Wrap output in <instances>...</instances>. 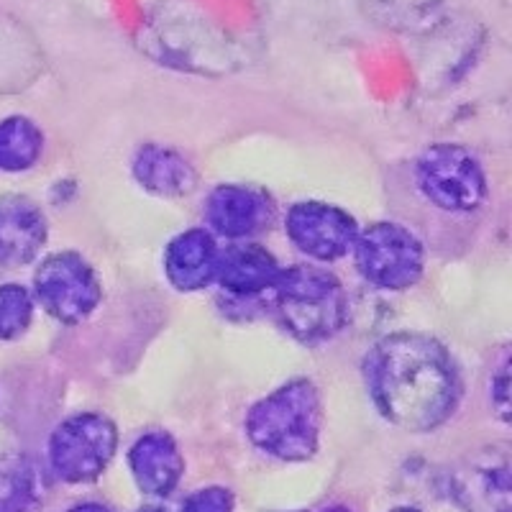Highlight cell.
<instances>
[{"label": "cell", "mask_w": 512, "mask_h": 512, "mask_svg": "<svg viewBox=\"0 0 512 512\" xmlns=\"http://www.w3.org/2000/svg\"><path fill=\"white\" fill-rule=\"evenodd\" d=\"M118 448V431L100 413H77L59 423L49 438L52 472L67 484L95 482L108 469Z\"/></svg>", "instance_id": "cell-7"}, {"label": "cell", "mask_w": 512, "mask_h": 512, "mask_svg": "<svg viewBox=\"0 0 512 512\" xmlns=\"http://www.w3.org/2000/svg\"><path fill=\"white\" fill-rule=\"evenodd\" d=\"M364 379L379 415L410 433L441 428L464 395L454 354L438 338L415 331L379 338L364 356Z\"/></svg>", "instance_id": "cell-1"}, {"label": "cell", "mask_w": 512, "mask_h": 512, "mask_svg": "<svg viewBox=\"0 0 512 512\" xmlns=\"http://www.w3.org/2000/svg\"><path fill=\"white\" fill-rule=\"evenodd\" d=\"M285 231L300 254L313 262L331 264L351 254L359 223L349 210L326 200H300L287 210Z\"/></svg>", "instance_id": "cell-8"}, {"label": "cell", "mask_w": 512, "mask_h": 512, "mask_svg": "<svg viewBox=\"0 0 512 512\" xmlns=\"http://www.w3.org/2000/svg\"><path fill=\"white\" fill-rule=\"evenodd\" d=\"M34 295L24 285H0V341H16L31 328Z\"/></svg>", "instance_id": "cell-18"}, {"label": "cell", "mask_w": 512, "mask_h": 512, "mask_svg": "<svg viewBox=\"0 0 512 512\" xmlns=\"http://www.w3.org/2000/svg\"><path fill=\"white\" fill-rule=\"evenodd\" d=\"M70 512H111L105 505H100V502H82V505L72 507Z\"/></svg>", "instance_id": "cell-21"}, {"label": "cell", "mask_w": 512, "mask_h": 512, "mask_svg": "<svg viewBox=\"0 0 512 512\" xmlns=\"http://www.w3.org/2000/svg\"><path fill=\"white\" fill-rule=\"evenodd\" d=\"M139 512H164V510H159V507H144V510H139Z\"/></svg>", "instance_id": "cell-24"}, {"label": "cell", "mask_w": 512, "mask_h": 512, "mask_svg": "<svg viewBox=\"0 0 512 512\" xmlns=\"http://www.w3.org/2000/svg\"><path fill=\"white\" fill-rule=\"evenodd\" d=\"M128 466L141 492L152 497L172 495L185 474L180 446L164 431H149L136 438L128 451Z\"/></svg>", "instance_id": "cell-13"}, {"label": "cell", "mask_w": 512, "mask_h": 512, "mask_svg": "<svg viewBox=\"0 0 512 512\" xmlns=\"http://www.w3.org/2000/svg\"><path fill=\"white\" fill-rule=\"evenodd\" d=\"M351 254L364 282L377 290L402 292L423 280V241L397 221H377L359 231Z\"/></svg>", "instance_id": "cell-5"}, {"label": "cell", "mask_w": 512, "mask_h": 512, "mask_svg": "<svg viewBox=\"0 0 512 512\" xmlns=\"http://www.w3.org/2000/svg\"><path fill=\"white\" fill-rule=\"evenodd\" d=\"M0 512H41L39 477L26 459H0Z\"/></svg>", "instance_id": "cell-17"}, {"label": "cell", "mask_w": 512, "mask_h": 512, "mask_svg": "<svg viewBox=\"0 0 512 512\" xmlns=\"http://www.w3.org/2000/svg\"><path fill=\"white\" fill-rule=\"evenodd\" d=\"M44 157V131L26 116L0 121V172H29Z\"/></svg>", "instance_id": "cell-16"}, {"label": "cell", "mask_w": 512, "mask_h": 512, "mask_svg": "<svg viewBox=\"0 0 512 512\" xmlns=\"http://www.w3.org/2000/svg\"><path fill=\"white\" fill-rule=\"evenodd\" d=\"M49 239V223L39 203L26 195H0V267H26Z\"/></svg>", "instance_id": "cell-10"}, {"label": "cell", "mask_w": 512, "mask_h": 512, "mask_svg": "<svg viewBox=\"0 0 512 512\" xmlns=\"http://www.w3.org/2000/svg\"><path fill=\"white\" fill-rule=\"evenodd\" d=\"M510 461L477 456L454 477V495L466 512H510Z\"/></svg>", "instance_id": "cell-15"}, {"label": "cell", "mask_w": 512, "mask_h": 512, "mask_svg": "<svg viewBox=\"0 0 512 512\" xmlns=\"http://www.w3.org/2000/svg\"><path fill=\"white\" fill-rule=\"evenodd\" d=\"M282 274V264L269 249L256 241H233L221 249L216 282L233 297H259L274 290Z\"/></svg>", "instance_id": "cell-12"}, {"label": "cell", "mask_w": 512, "mask_h": 512, "mask_svg": "<svg viewBox=\"0 0 512 512\" xmlns=\"http://www.w3.org/2000/svg\"><path fill=\"white\" fill-rule=\"evenodd\" d=\"M323 400L313 379L280 384L246 415V436L259 451L280 461H308L318 451Z\"/></svg>", "instance_id": "cell-2"}, {"label": "cell", "mask_w": 512, "mask_h": 512, "mask_svg": "<svg viewBox=\"0 0 512 512\" xmlns=\"http://www.w3.org/2000/svg\"><path fill=\"white\" fill-rule=\"evenodd\" d=\"M323 512H349L346 507H331V510H323Z\"/></svg>", "instance_id": "cell-23"}, {"label": "cell", "mask_w": 512, "mask_h": 512, "mask_svg": "<svg viewBox=\"0 0 512 512\" xmlns=\"http://www.w3.org/2000/svg\"><path fill=\"white\" fill-rule=\"evenodd\" d=\"M392 512H420L418 507H397V510H392Z\"/></svg>", "instance_id": "cell-22"}, {"label": "cell", "mask_w": 512, "mask_h": 512, "mask_svg": "<svg viewBox=\"0 0 512 512\" xmlns=\"http://www.w3.org/2000/svg\"><path fill=\"white\" fill-rule=\"evenodd\" d=\"M205 223L213 236L249 241L272 226L277 208L267 190L244 182H226L210 190L203 205Z\"/></svg>", "instance_id": "cell-9"}, {"label": "cell", "mask_w": 512, "mask_h": 512, "mask_svg": "<svg viewBox=\"0 0 512 512\" xmlns=\"http://www.w3.org/2000/svg\"><path fill=\"white\" fill-rule=\"evenodd\" d=\"M413 185L428 208L451 218H472L487 205L482 164L459 144H433L413 162Z\"/></svg>", "instance_id": "cell-4"}, {"label": "cell", "mask_w": 512, "mask_h": 512, "mask_svg": "<svg viewBox=\"0 0 512 512\" xmlns=\"http://www.w3.org/2000/svg\"><path fill=\"white\" fill-rule=\"evenodd\" d=\"M221 246L208 228H187L164 246V274L180 292H200L216 282Z\"/></svg>", "instance_id": "cell-11"}, {"label": "cell", "mask_w": 512, "mask_h": 512, "mask_svg": "<svg viewBox=\"0 0 512 512\" xmlns=\"http://www.w3.org/2000/svg\"><path fill=\"white\" fill-rule=\"evenodd\" d=\"M34 300L62 326H80L98 310L103 285L93 264L77 251H57L34 272Z\"/></svg>", "instance_id": "cell-6"}, {"label": "cell", "mask_w": 512, "mask_h": 512, "mask_svg": "<svg viewBox=\"0 0 512 512\" xmlns=\"http://www.w3.org/2000/svg\"><path fill=\"white\" fill-rule=\"evenodd\" d=\"M492 402L497 405V415L502 418V423L510 420V359H502L497 374H492Z\"/></svg>", "instance_id": "cell-20"}, {"label": "cell", "mask_w": 512, "mask_h": 512, "mask_svg": "<svg viewBox=\"0 0 512 512\" xmlns=\"http://www.w3.org/2000/svg\"><path fill=\"white\" fill-rule=\"evenodd\" d=\"M131 175L141 190L164 200L185 198L200 180L198 169L192 167L185 154L162 144L139 146L131 162Z\"/></svg>", "instance_id": "cell-14"}, {"label": "cell", "mask_w": 512, "mask_h": 512, "mask_svg": "<svg viewBox=\"0 0 512 512\" xmlns=\"http://www.w3.org/2000/svg\"><path fill=\"white\" fill-rule=\"evenodd\" d=\"M274 308L282 328L305 346L328 344L349 323V295L341 280L313 264L282 267Z\"/></svg>", "instance_id": "cell-3"}, {"label": "cell", "mask_w": 512, "mask_h": 512, "mask_svg": "<svg viewBox=\"0 0 512 512\" xmlns=\"http://www.w3.org/2000/svg\"><path fill=\"white\" fill-rule=\"evenodd\" d=\"M182 512H233V495L223 487L200 489L187 497Z\"/></svg>", "instance_id": "cell-19"}]
</instances>
